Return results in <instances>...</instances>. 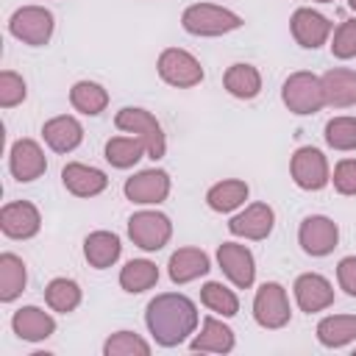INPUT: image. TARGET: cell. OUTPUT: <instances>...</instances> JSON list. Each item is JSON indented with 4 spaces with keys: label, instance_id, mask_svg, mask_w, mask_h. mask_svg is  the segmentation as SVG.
I'll return each instance as SVG.
<instances>
[{
    "label": "cell",
    "instance_id": "7402d4cb",
    "mask_svg": "<svg viewBox=\"0 0 356 356\" xmlns=\"http://www.w3.org/2000/svg\"><path fill=\"white\" fill-rule=\"evenodd\" d=\"M320 81H323V92H325V106H331V108L356 106V70L331 67L328 72L320 75Z\"/></svg>",
    "mask_w": 356,
    "mask_h": 356
},
{
    "label": "cell",
    "instance_id": "1f68e13d",
    "mask_svg": "<svg viewBox=\"0 0 356 356\" xmlns=\"http://www.w3.org/2000/svg\"><path fill=\"white\" fill-rule=\"evenodd\" d=\"M81 286H78V281H72V278H53L47 286H44V303L53 309V312H58V314H70V312H75L78 306H81Z\"/></svg>",
    "mask_w": 356,
    "mask_h": 356
},
{
    "label": "cell",
    "instance_id": "83f0119b",
    "mask_svg": "<svg viewBox=\"0 0 356 356\" xmlns=\"http://www.w3.org/2000/svg\"><path fill=\"white\" fill-rule=\"evenodd\" d=\"M25 284H28L25 261L17 253H0V300L3 303L17 300Z\"/></svg>",
    "mask_w": 356,
    "mask_h": 356
},
{
    "label": "cell",
    "instance_id": "7a4b0ae2",
    "mask_svg": "<svg viewBox=\"0 0 356 356\" xmlns=\"http://www.w3.org/2000/svg\"><path fill=\"white\" fill-rule=\"evenodd\" d=\"M242 25L245 19L236 11L225 6H214V3H192L181 14V28L192 36H222Z\"/></svg>",
    "mask_w": 356,
    "mask_h": 356
},
{
    "label": "cell",
    "instance_id": "e0dca14e",
    "mask_svg": "<svg viewBox=\"0 0 356 356\" xmlns=\"http://www.w3.org/2000/svg\"><path fill=\"white\" fill-rule=\"evenodd\" d=\"M292 292H295V303L300 312L306 314H314V312H323L334 303V286L325 275L320 273H300L292 284Z\"/></svg>",
    "mask_w": 356,
    "mask_h": 356
},
{
    "label": "cell",
    "instance_id": "2e32d148",
    "mask_svg": "<svg viewBox=\"0 0 356 356\" xmlns=\"http://www.w3.org/2000/svg\"><path fill=\"white\" fill-rule=\"evenodd\" d=\"M42 228V214L31 200H11L0 209V231L8 239H31Z\"/></svg>",
    "mask_w": 356,
    "mask_h": 356
},
{
    "label": "cell",
    "instance_id": "d6a6232c",
    "mask_svg": "<svg viewBox=\"0 0 356 356\" xmlns=\"http://www.w3.org/2000/svg\"><path fill=\"white\" fill-rule=\"evenodd\" d=\"M200 303H203L209 312L220 314V317H234V314L239 312V298H236V292L228 289V286L220 284V281H206V284L200 286Z\"/></svg>",
    "mask_w": 356,
    "mask_h": 356
},
{
    "label": "cell",
    "instance_id": "f546056e",
    "mask_svg": "<svg viewBox=\"0 0 356 356\" xmlns=\"http://www.w3.org/2000/svg\"><path fill=\"white\" fill-rule=\"evenodd\" d=\"M70 103L75 111H81L86 117H97L108 106V92L95 81H78L70 89Z\"/></svg>",
    "mask_w": 356,
    "mask_h": 356
},
{
    "label": "cell",
    "instance_id": "8992f818",
    "mask_svg": "<svg viewBox=\"0 0 356 356\" xmlns=\"http://www.w3.org/2000/svg\"><path fill=\"white\" fill-rule=\"evenodd\" d=\"M128 236L136 248L147 250V253H156L161 250L170 236H172V222L164 211H156V209H142V211H134L128 217Z\"/></svg>",
    "mask_w": 356,
    "mask_h": 356
},
{
    "label": "cell",
    "instance_id": "ffe728a7",
    "mask_svg": "<svg viewBox=\"0 0 356 356\" xmlns=\"http://www.w3.org/2000/svg\"><path fill=\"white\" fill-rule=\"evenodd\" d=\"M42 139L53 153H72L83 142V125L72 114H58L42 125Z\"/></svg>",
    "mask_w": 356,
    "mask_h": 356
},
{
    "label": "cell",
    "instance_id": "4dcf8cb0",
    "mask_svg": "<svg viewBox=\"0 0 356 356\" xmlns=\"http://www.w3.org/2000/svg\"><path fill=\"white\" fill-rule=\"evenodd\" d=\"M145 153H147L145 142L139 136H134V134H128V136H111L106 142V161L111 167H117V170L134 167Z\"/></svg>",
    "mask_w": 356,
    "mask_h": 356
},
{
    "label": "cell",
    "instance_id": "ab89813d",
    "mask_svg": "<svg viewBox=\"0 0 356 356\" xmlns=\"http://www.w3.org/2000/svg\"><path fill=\"white\" fill-rule=\"evenodd\" d=\"M348 6H350V11H356V0H348Z\"/></svg>",
    "mask_w": 356,
    "mask_h": 356
},
{
    "label": "cell",
    "instance_id": "e575fe53",
    "mask_svg": "<svg viewBox=\"0 0 356 356\" xmlns=\"http://www.w3.org/2000/svg\"><path fill=\"white\" fill-rule=\"evenodd\" d=\"M325 142L334 150L350 153L356 150V117L342 114V117H331L325 122Z\"/></svg>",
    "mask_w": 356,
    "mask_h": 356
},
{
    "label": "cell",
    "instance_id": "277c9868",
    "mask_svg": "<svg viewBox=\"0 0 356 356\" xmlns=\"http://www.w3.org/2000/svg\"><path fill=\"white\" fill-rule=\"evenodd\" d=\"M114 125L122 131V134H134L145 142L147 147V156L153 161H159L164 153H167V139H164V131H161V122L147 111V108H136V106H125L114 114Z\"/></svg>",
    "mask_w": 356,
    "mask_h": 356
},
{
    "label": "cell",
    "instance_id": "d590c367",
    "mask_svg": "<svg viewBox=\"0 0 356 356\" xmlns=\"http://www.w3.org/2000/svg\"><path fill=\"white\" fill-rule=\"evenodd\" d=\"M28 95V86H25V78L17 75L14 70H3L0 72V106L3 108H14L25 100Z\"/></svg>",
    "mask_w": 356,
    "mask_h": 356
},
{
    "label": "cell",
    "instance_id": "603a6c76",
    "mask_svg": "<svg viewBox=\"0 0 356 356\" xmlns=\"http://www.w3.org/2000/svg\"><path fill=\"white\" fill-rule=\"evenodd\" d=\"M234 345H236L234 331L217 317H206L200 334H192L189 339V350L195 353H231Z\"/></svg>",
    "mask_w": 356,
    "mask_h": 356
},
{
    "label": "cell",
    "instance_id": "44dd1931",
    "mask_svg": "<svg viewBox=\"0 0 356 356\" xmlns=\"http://www.w3.org/2000/svg\"><path fill=\"white\" fill-rule=\"evenodd\" d=\"M211 270V259L200 248H178L167 261V275L172 284H189L195 278H203Z\"/></svg>",
    "mask_w": 356,
    "mask_h": 356
},
{
    "label": "cell",
    "instance_id": "3957f363",
    "mask_svg": "<svg viewBox=\"0 0 356 356\" xmlns=\"http://www.w3.org/2000/svg\"><path fill=\"white\" fill-rule=\"evenodd\" d=\"M281 100L292 114H300V117L317 114L325 106V92H323L320 75H314L309 70L292 72L281 86Z\"/></svg>",
    "mask_w": 356,
    "mask_h": 356
},
{
    "label": "cell",
    "instance_id": "484cf974",
    "mask_svg": "<svg viewBox=\"0 0 356 356\" xmlns=\"http://www.w3.org/2000/svg\"><path fill=\"white\" fill-rule=\"evenodd\" d=\"M222 86L236 100H253L261 92V72L253 64H231L222 75Z\"/></svg>",
    "mask_w": 356,
    "mask_h": 356
},
{
    "label": "cell",
    "instance_id": "9a60e30c",
    "mask_svg": "<svg viewBox=\"0 0 356 356\" xmlns=\"http://www.w3.org/2000/svg\"><path fill=\"white\" fill-rule=\"evenodd\" d=\"M275 225V211L267 203H250L242 211H236L228 220V231L239 239H250V242H261L273 234Z\"/></svg>",
    "mask_w": 356,
    "mask_h": 356
},
{
    "label": "cell",
    "instance_id": "7c38bea8",
    "mask_svg": "<svg viewBox=\"0 0 356 356\" xmlns=\"http://www.w3.org/2000/svg\"><path fill=\"white\" fill-rule=\"evenodd\" d=\"M289 31H292V36H295V42H298L300 47L317 50V47H323V44L328 42V36H331V31H334V22H331L325 14H320V11L309 8V6H303V8H295V11H292V17H289Z\"/></svg>",
    "mask_w": 356,
    "mask_h": 356
},
{
    "label": "cell",
    "instance_id": "ac0fdd59",
    "mask_svg": "<svg viewBox=\"0 0 356 356\" xmlns=\"http://www.w3.org/2000/svg\"><path fill=\"white\" fill-rule=\"evenodd\" d=\"M61 184L70 195L75 197H95L100 192H106L108 178L103 170L92 167V164H81V161H70L61 170Z\"/></svg>",
    "mask_w": 356,
    "mask_h": 356
},
{
    "label": "cell",
    "instance_id": "f1b7e54d",
    "mask_svg": "<svg viewBox=\"0 0 356 356\" xmlns=\"http://www.w3.org/2000/svg\"><path fill=\"white\" fill-rule=\"evenodd\" d=\"M159 284V267L150 259H131L125 261V267L120 270V286L131 295L147 292Z\"/></svg>",
    "mask_w": 356,
    "mask_h": 356
},
{
    "label": "cell",
    "instance_id": "74e56055",
    "mask_svg": "<svg viewBox=\"0 0 356 356\" xmlns=\"http://www.w3.org/2000/svg\"><path fill=\"white\" fill-rule=\"evenodd\" d=\"M331 181L339 195H356V159H339Z\"/></svg>",
    "mask_w": 356,
    "mask_h": 356
},
{
    "label": "cell",
    "instance_id": "4fadbf2b",
    "mask_svg": "<svg viewBox=\"0 0 356 356\" xmlns=\"http://www.w3.org/2000/svg\"><path fill=\"white\" fill-rule=\"evenodd\" d=\"M217 264L236 289H250L256 281V259L239 242H222L217 248Z\"/></svg>",
    "mask_w": 356,
    "mask_h": 356
},
{
    "label": "cell",
    "instance_id": "ba28073f",
    "mask_svg": "<svg viewBox=\"0 0 356 356\" xmlns=\"http://www.w3.org/2000/svg\"><path fill=\"white\" fill-rule=\"evenodd\" d=\"M289 175L292 181L306 189V192H320L328 186L331 181V170H328V159L323 150L312 147V145H303L292 153L289 159Z\"/></svg>",
    "mask_w": 356,
    "mask_h": 356
},
{
    "label": "cell",
    "instance_id": "30bf717a",
    "mask_svg": "<svg viewBox=\"0 0 356 356\" xmlns=\"http://www.w3.org/2000/svg\"><path fill=\"white\" fill-rule=\"evenodd\" d=\"M170 172L167 170H159V167H150V170H142L136 175H131L125 184H122V192L131 203H139V206H159L167 200L170 195Z\"/></svg>",
    "mask_w": 356,
    "mask_h": 356
},
{
    "label": "cell",
    "instance_id": "6da1fadb",
    "mask_svg": "<svg viewBox=\"0 0 356 356\" xmlns=\"http://www.w3.org/2000/svg\"><path fill=\"white\" fill-rule=\"evenodd\" d=\"M197 306L181 292H161L145 309V325L156 345L178 348L184 345L197 328Z\"/></svg>",
    "mask_w": 356,
    "mask_h": 356
},
{
    "label": "cell",
    "instance_id": "836d02e7",
    "mask_svg": "<svg viewBox=\"0 0 356 356\" xmlns=\"http://www.w3.org/2000/svg\"><path fill=\"white\" fill-rule=\"evenodd\" d=\"M103 356H150V342L136 331H114L103 342Z\"/></svg>",
    "mask_w": 356,
    "mask_h": 356
},
{
    "label": "cell",
    "instance_id": "4316f807",
    "mask_svg": "<svg viewBox=\"0 0 356 356\" xmlns=\"http://www.w3.org/2000/svg\"><path fill=\"white\" fill-rule=\"evenodd\" d=\"M317 342L323 348H345L356 342V314H328L317 323Z\"/></svg>",
    "mask_w": 356,
    "mask_h": 356
},
{
    "label": "cell",
    "instance_id": "d4e9b609",
    "mask_svg": "<svg viewBox=\"0 0 356 356\" xmlns=\"http://www.w3.org/2000/svg\"><path fill=\"white\" fill-rule=\"evenodd\" d=\"M250 189L245 181L239 178H225V181H217L214 186H209L206 192V206L217 214H228V211H236L245 200H248Z\"/></svg>",
    "mask_w": 356,
    "mask_h": 356
},
{
    "label": "cell",
    "instance_id": "8d00e7d4",
    "mask_svg": "<svg viewBox=\"0 0 356 356\" xmlns=\"http://www.w3.org/2000/svg\"><path fill=\"white\" fill-rule=\"evenodd\" d=\"M331 53L334 58H356V19H345L337 25L334 39H331Z\"/></svg>",
    "mask_w": 356,
    "mask_h": 356
},
{
    "label": "cell",
    "instance_id": "8fae6325",
    "mask_svg": "<svg viewBox=\"0 0 356 356\" xmlns=\"http://www.w3.org/2000/svg\"><path fill=\"white\" fill-rule=\"evenodd\" d=\"M298 242H300V248H303L306 256L320 259V256H328L337 248L339 228L325 214H309V217H303V222L298 228Z\"/></svg>",
    "mask_w": 356,
    "mask_h": 356
},
{
    "label": "cell",
    "instance_id": "5b68a950",
    "mask_svg": "<svg viewBox=\"0 0 356 356\" xmlns=\"http://www.w3.org/2000/svg\"><path fill=\"white\" fill-rule=\"evenodd\" d=\"M56 19L44 6H22L8 17V33L31 47H44L53 36Z\"/></svg>",
    "mask_w": 356,
    "mask_h": 356
},
{
    "label": "cell",
    "instance_id": "d6986e66",
    "mask_svg": "<svg viewBox=\"0 0 356 356\" xmlns=\"http://www.w3.org/2000/svg\"><path fill=\"white\" fill-rule=\"evenodd\" d=\"M11 331L25 342H44L56 334V320L39 306H22L11 314Z\"/></svg>",
    "mask_w": 356,
    "mask_h": 356
},
{
    "label": "cell",
    "instance_id": "f35d334b",
    "mask_svg": "<svg viewBox=\"0 0 356 356\" xmlns=\"http://www.w3.org/2000/svg\"><path fill=\"white\" fill-rule=\"evenodd\" d=\"M337 281H339V289L345 295L356 298V256L339 259V264H337Z\"/></svg>",
    "mask_w": 356,
    "mask_h": 356
},
{
    "label": "cell",
    "instance_id": "9c48e42d",
    "mask_svg": "<svg viewBox=\"0 0 356 356\" xmlns=\"http://www.w3.org/2000/svg\"><path fill=\"white\" fill-rule=\"evenodd\" d=\"M289 317H292V309H289L286 289L278 281H264L253 298V320L267 331H278L289 323Z\"/></svg>",
    "mask_w": 356,
    "mask_h": 356
},
{
    "label": "cell",
    "instance_id": "5bb4252c",
    "mask_svg": "<svg viewBox=\"0 0 356 356\" xmlns=\"http://www.w3.org/2000/svg\"><path fill=\"white\" fill-rule=\"evenodd\" d=\"M8 170L19 184H31V181L42 178L47 170V159H44L42 145L36 139H28V136L17 139L8 150Z\"/></svg>",
    "mask_w": 356,
    "mask_h": 356
},
{
    "label": "cell",
    "instance_id": "cb8c5ba5",
    "mask_svg": "<svg viewBox=\"0 0 356 356\" xmlns=\"http://www.w3.org/2000/svg\"><path fill=\"white\" fill-rule=\"evenodd\" d=\"M122 253V242L114 231H92L83 239V259L89 261V267L95 270H106L111 267Z\"/></svg>",
    "mask_w": 356,
    "mask_h": 356
},
{
    "label": "cell",
    "instance_id": "52a82bcc",
    "mask_svg": "<svg viewBox=\"0 0 356 356\" xmlns=\"http://www.w3.org/2000/svg\"><path fill=\"white\" fill-rule=\"evenodd\" d=\"M159 78L175 89H192L203 81V64L184 47H164L156 61Z\"/></svg>",
    "mask_w": 356,
    "mask_h": 356
},
{
    "label": "cell",
    "instance_id": "60d3db41",
    "mask_svg": "<svg viewBox=\"0 0 356 356\" xmlns=\"http://www.w3.org/2000/svg\"><path fill=\"white\" fill-rule=\"evenodd\" d=\"M314 3H334V0H314Z\"/></svg>",
    "mask_w": 356,
    "mask_h": 356
}]
</instances>
